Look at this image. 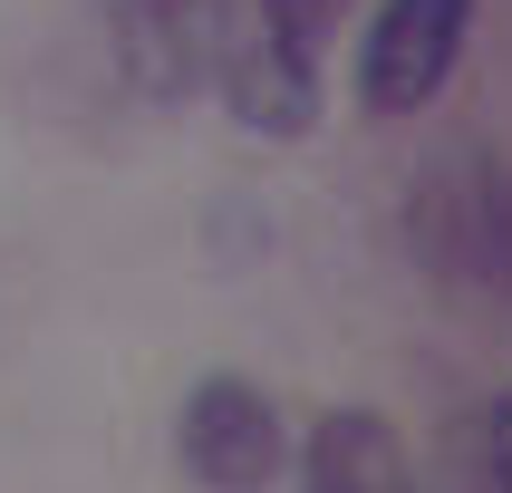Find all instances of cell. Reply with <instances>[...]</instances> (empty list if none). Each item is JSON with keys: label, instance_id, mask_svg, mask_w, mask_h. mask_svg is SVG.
<instances>
[{"label": "cell", "instance_id": "6", "mask_svg": "<svg viewBox=\"0 0 512 493\" xmlns=\"http://www.w3.org/2000/svg\"><path fill=\"white\" fill-rule=\"evenodd\" d=\"M300 484L310 493H416V464H406V435L377 406H329L300 445Z\"/></svg>", "mask_w": 512, "mask_h": 493}, {"label": "cell", "instance_id": "1", "mask_svg": "<svg viewBox=\"0 0 512 493\" xmlns=\"http://www.w3.org/2000/svg\"><path fill=\"white\" fill-rule=\"evenodd\" d=\"M406 242L435 281L512 300V174L493 155H435L406 194Z\"/></svg>", "mask_w": 512, "mask_h": 493}, {"label": "cell", "instance_id": "5", "mask_svg": "<svg viewBox=\"0 0 512 493\" xmlns=\"http://www.w3.org/2000/svg\"><path fill=\"white\" fill-rule=\"evenodd\" d=\"M174 445H184V474L203 493H271L281 464H290L281 406L261 397V387H242V377H203L194 397H184Z\"/></svg>", "mask_w": 512, "mask_h": 493}, {"label": "cell", "instance_id": "4", "mask_svg": "<svg viewBox=\"0 0 512 493\" xmlns=\"http://www.w3.org/2000/svg\"><path fill=\"white\" fill-rule=\"evenodd\" d=\"M474 39V0H377L358 39V107L368 116H426Z\"/></svg>", "mask_w": 512, "mask_h": 493}, {"label": "cell", "instance_id": "2", "mask_svg": "<svg viewBox=\"0 0 512 493\" xmlns=\"http://www.w3.org/2000/svg\"><path fill=\"white\" fill-rule=\"evenodd\" d=\"M348 0H242V39H232L223 68V107L252 126V136L290 145L319 126V49L339 29Z\"/></svg>", "mask_w": 512, "mask_h": 493}, {"label": "cell", "instance_id": "3", "mask_svg": "<svg viewBox=\"0 0 512 493\" xmlns=\"http://www.w3.org/2000/svg\"><path fill=\"white\" fill-rule=\"evenodd\" d=\"M232 39H242V0H107L116 78L136 97H155V107L223 97Z\"/></svg>", "mask_w": 512, "mask_h": 493}, {"label": "cell", "instance_id": "7", "mask_svg": "<svg viewBox=\"0 0 512 493\" xmlns=\"http://www.w3.org/2000/svg\"><path fill=\"white\" fill-rule=\"evenodd\" d=\"M474 493H512V387L474 416Z\"/></svg>", "mask_w": 512, "mask_h": 493}]
</instances>
